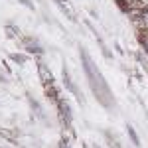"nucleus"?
I'll return each instance as SVG.
<instances>
[{
  "label": "nucleus",
  "instance_id": "1",
  "mask_svg": "<svg viewBox=\"0 0 148 148\" xmlns=\"http://www.w3.org/2000/svg\"><path fill=\"white\" fill-rule=\"evenodd\" d=\"M138 24H140V28H144V32H148V10L140 12V20H138Z\"/></svg>",
  "mask_w": 148,
  "mask_h": 148
},
{
  "label": "nucleus",
  "instance_id": "2",
  "mask_svg": "<svg viewBox=\"0 0 148 148\" xmlns=\"http://www.w3.org/2000/svg\"><path fill=\"white\" fill-rule=\"evenodd\" d=\"M140 38H142V44H144V47L148 49V32H144V34L140 36Z\"/></svg>",
  "mask_w": 148,
  "mask_h": 148
}]
</instances>
